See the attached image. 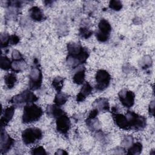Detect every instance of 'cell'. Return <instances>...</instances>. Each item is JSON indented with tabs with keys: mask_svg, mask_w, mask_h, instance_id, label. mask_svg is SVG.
I'll return each mask as SVG.
<instances>
[{
	"mask_svg": "<svg viewBox=\"0 0 155 155\" xmlns=\"http://www.w3.org/2000/svg\"><path fill=\"white\" fill-rule=\"evenodd\" d=\"M125 116L128 120L130 130L140 131L145 128L147 120L145 117L131 111H127Z\"/></svg>",
	"mask_w": 155,
	"mask_h": 155,
	"instance_id": "4",
	"label": "cell"
},
{
	"mask_svg": "<svg viewBox=\"0 0 155 155\" xmlns=\"http://www.w3.org/2000/svg\"><path fill=\"white\" fill-rule=\"evenodd\" d=\"M68 100V96L65 94V93H61V92H58L57 94L55 96L54 99V104L61 106L66 103V102Z\"/></svg>",
	"mask_w": 155,
	"mask_h": 155,
	"instance_id": "23",
	"label": "cell"
},
{
	"mask_svg": "<svg viewBox=\"0 0 155 155\" xmlns=\"http://www.w3.org/2000/svg\"><path fill=\"white\" fill-rule=\"evenodd\" d=\"M38 99V97L32 91L27 90L12 97L10 102L13 104L14 106L19 107L24 105H26L27 104H33Z\"/></svg>",
	"mask_w": 155,
	"mask_h": 155,
	"instance_id": "3",
	"label": "cell"
},
{
	"mask_svg": "<svg viewBox=\"0 0 155 155\" xmlns=\"http://www.w3.org/2000/svg\"><path fill=\"white\" fill-rule=\"evenodd\" d=\"M46 113L47 116L51 117H53L56 119L61 115L63 114L65 112L60 107V106L57 105L56 104L54 105H49L46 108Z\"/></svg>",
	"mask_w": 155,
	"mask_h": 155,
	"instance_id": "18",
	"label": "cell"
},
{
	"mask_svg": "<svg viewBox=\"0 0 155 155\" xmlns=\"http://www.w3.org/2000/svg\"><path fill=\"white\" fill-rule=\"evenodd\" d=\"M31 154H36V155H39V154L46 155V154H47L46 151L45 150L44 147L42 146H38L37 147L33 148L31 150Z\"/></svg>",
	"mask_w": 155,
	"mask_h": 155,
	"instance_id": "29",
	"label": "cell"
},
{
	"mask_svg": "<svg viewBox=\"0 0 155 155\" xmlns=\"http://www.w3.org/2000/svg\"><path fill=\"white\" fill-rule=\"evenodd\" d=\"M109 7L114 11H119L122 8V3L120 1L112 0L109 2Z\"/></svg>",
	"mask_w": 155,
	"mask_h": 155,
	"instance_id": "28",
	"label": "cell"
},
{
	"mask_svg": "<svg viewBox=\"0 0 155 155\" xmlns=\"http://www.w3.org/2000/svg\"><path fill=\"white\" fill-rule=\"evenodd\" d=\"M99 111L94 108L88 114L86 120V125L91 131H101V124L97 119V116Z\"/></svg>",
	"mask_w": 155,
	"mask_h": 155,
	"instance_id": "12",
	"label": "cell"
},
{
	"mask_svg": "<svg viewBox=\"0 0 155 155\" xmlns=\"http://www.w3.org/2000/svg\"><path fill=\"white\" fill-rule=\"evenodd\" d=\"M10 36L8 33H2L0 36V40H1V47L2 48H6L10 45Z\"/></svg>",
	"mask_w": 155,
	"mask_h": 155,
	"instance_id": "25",
	"label": "cell"
},
{
	"mask_svg": "<svg viewBox=\"0 0 155 155\" xmlns=\"http://www.w3.org/2000/svg\"><path fill=\"white\" fill-rule=\"evenodd\" d=\"M94 108L100 111H108L110 110V105L107 98L100 97L95 100L92 104Z\"/></svg>",
	"mask_w": 155,
	"mask_h": 155,
	"instance_id": "16",
	"label": "cell"
},
{
	"mask_svg": "<svg viewBox=\"0 0 155 155\" xmlns=\"http://www.w3.org/2000/svg\"><path fill=\"white\" fill-rule=\"evenodd\" d=\"M21 137L25 145H32L36 143L42 138V132L36 127L27 128L22 131Z\"/></svg>",
	"mask_w": 155,
	"mask_h": 155,
	"instance_id": "5",
	"label": "cell"
},
{
	"mask_svg": "<svg viewBox=\"0 0 155 155\" xmlns=\"http://www.w3.org/2000/svg\"><path fill=\"white\" fill-rule=\"evenodd\" d=\"M56 130L62 135L67 136L70 128L71 122L67 114L64 113L56 119Z\"/></svg>",
	"mask_w": 155,
	"mask_h": 155,
	"instance_id": "9",
	"label": "cell"
},
{
	"mask_svg": "<svg viewBox=\"0 0 155 155\" xmlns=\"http://www.w3.org/2000/svg\"><path fill=\"white\" fill-rule=\"evenodd\" d=\"M67 152L65 151V150H61L59 149L57 150V151L55 153V154H58V155H63V154H67Z\"/></svg>",
	"mask_w": 155,
	"mask_h": 155,
	"instance_id": "35",
	"label": "cell"
},
{
	"mask_svg": "<svg viewBox=\"0 0 155 155\" xmlns=\"http://www.w3.org/2000/svg\"><path fill=\"white\" fill-rule=\"evenodd\" d=\"M28 13L30 18L35 21L41 22L45 19V16L42 10L37 6H33L30 8Z\"/></svg>",
	"mask_w": 155,
	"mask_h": 155,
	"instance_id": "17",
	"label": "cell"
},
{
	"mask_svg": "<svg viewBox=\"0 0 155 155\" xmlns=\"http://www.w3.org/2000/svg\"><path fill=\"white\" fill-rule=\"evenodd\" d=\"M118 97L122 105L126 108H131L134 104L135 94L132 91L124 88L119 92Z\"/></svg>",
	"mask_w": 155,
	"mask_h": 155,
	"instance_id": "10",
	"label": "cell"
},
{
	"mask_svg": "<svg viewBox=\"0 0 155 155\" xmlns=\"http://www.w3.org/2000/svg\"><path fill=\"white\" fill-rule=\"evenodd\" d=\"M27 67V64L24 59L13 61L12 64V70L15 73H19L24 70Z\"/></svg>",
	"mask_w": 155,
	"mask_h": 155,
	"instance_id": "20",
	"label": "cell"
},
{
	"mask_svg": "<svg viewBox=\"0 0 155 155\" xmlns=\"http://www.w3.org/2000/svg\"><path fill=\"white\" fill-rule=\"evenodd\" d=\"M12 58L13 61H18L24 59L22 54L17 50H13L12 53Z\"/></svg>",
	"mask_w": 155,
	"mask_h": 155,
	"instance_id": "32",
	"label": "cell"
},
{
	"mask_svg": "<svg viewBox=\"0 0 155 155\" xmlns=\"http://www.w3.org/2000/svg\"><path fill=\"white\" fill-rule=\"evenodd\" d=\"M85 77V69L84 67H81L78 71L75 73L73 77V81L77 85H82L84 84Z\"/></svg>",
	"mask_w": 155,
	"mask_h": 155,
	"instance_id": "19",
	"label": "cell"
},
{
	"mask_svg": "<svg viewBox=\"0 0 155 155\" xmlns=\"http://www.w3.org/2000/svg\"><path fill=\"white\" fill-rule=\"evenodd\" d=\"M64 79L63 78L57 76L53 79L51 85L57 92H61L64 85Z\"/></svg>",
	"mask_w": 155,
	"mask_h": 155,
	"instance_id": "24",
	"label": "cell"
},
{
	"mask_svg": "<svg viewBox=\"0 0 155 155\" xmlns=\"http://www.w3.org/2000/svg\"><path fill=\"white\" fill-rule=\"evenodd\" d=\"M93 31L87 27H82L79 30V36L83 39H88L93 35Z\"/></svg>",
	"mask_w": 155,
	"mask_h": 155,
	"instance_id": "27",
	"label": "cell"
},
{
	"mask_svg": "<svg viewBox=\"0 0 155 155\" xmlns=\"http://www.w3.org/2000/svg\"><path fill=\"white\" fill-rule=\"evenodd\" d=\"M17 82V78L16 75L13 73H8L4 76V82L7 87L9 89L13 88Z\"/></svg>",
	"mask_w": 155,
	"mask_h": 155,
	"instance_id": "21",
	"label": "cell"
},
{
	"mask_svg": "<svg viewBox=\"0 0 155 155\" xmlns=\"http://www.w3.org/2000/svg\"><path fill=\"white\" fill-rule=\"evenodd\" d=\"M142 150V145L140 142H137L134 143H133L128 148V152L127 153L128 154H133L137 155L141 153Z\"/></svg>",
	"mask_w": 155,
	"mask_h": 155,
	"instance_id": "22",
	"label": "cell"
},
{
	"mask_svg": "<svg viewBox=\"0 0 155 155\" xmlns=\"http://www.w3.org/2000/svg\"><path fill=\"white\" fill-rule=\"evenodd\" d=\"M36 65V64H35ZM42 82V74L41 69L38 65L33 67L29 73V88L30 90L35 91L39 90Z\"/></svg>",
	"mask_w": 155,
	"mask_h": 155,
	"instance_id": "6",
	"label": "cell"
},
{
	"mask_svg": "<svg viewBox=\"0 0 155 155\" xmlns=\"http://www.w3.org/2000/svg\"><path fill=\"white\" fill-rule=\"evenodd\" d=\"M15 113V106H10L7 107L1 116V128L5 127L9 122L12 119Z\"/></svg>",
	"mask_w": 155,
	"mask_h": 155,
	"instance_id": "14",
	"label": "cell"
},
{
	"mask_svg": "<svg viewBox=\"0 0 155 155\" xmlns=\"http://www.w3.org/2000/svg\"><path fill=\"white\" fill-rule=\"evenodd\" d=\"M12 62L10 61V59L4 56H2L1 58V68L4 70H8L12 68Z\"/></svg>",
	"mask_w": 155,
	"mask_h": 155,
	"instance_id": "26",
	"label": "cell"
},
{
	"mask_svg": "<svg viewBox=\"0 0 155 155\" xmlns=\"http://www.w3.org/2000/svg\"><path fill=\"white\" fill-rule=\"evenodd\" d=\"M96 85L95 86L96 90L99 91L105 90L109 85L111 76L109 73L105 70H99L96 74Z\"/></svg>",
	"mask_w": 155,
	"mask_h": 155,
	"instance_id": "8",
	"label": "cell"
},
{
	"mask_svg": "<svg viewBox=\"0 0 155 155\" xmlns=\"http://www.w3.org/2000/svg\"><path fill=\"white\" fill-rule=\"evenodd\" d=\"M113 119L117 127L124 130H130V125L126 116L119 111L112 113Z\"/></svg>",
	"mask_w": 155,
	"mask_h": 155,
	"instance_id": "13",
	"label": "cell"
},
{
	"mask_svg": "<svg viewBox=\"0 0 155 155\" xmlns=\"http://www.w3.org/2000/svg\"><path fill=\"white\" fill-rule=\"evenodd\" d=\"M43 114L41 107L33 104H27L24 106L22 120L24 124H31L37 122L40 119Z\"/></svg>",
	"mask_w": 155,
	"mask_h": 155,
	"instance_id": "2",
	"label": "cell"
},
{
	"mask_svg": "<svg viewBox=\"0 0 155 155\" xmlns=\"http://www.w3.org/2000/svg\"><path fill=\"white\" fill-rule=\"evenodd\" d=\"M67 62L71 68H77L86 62L90 54L87 48L82 47L81 44L71 42L67 44Z\"/></svg>",
	"mask_w": 155,
	"mask_h": 155,
	"instance_id": "1",
	"label": "cell"
},
{
	"mask_svg": "<svg viewBox=\"0 0 155 155\" xmlns=\"http://www.w3.org/2000/svg\"><path fill=\"white\" fill-rule=\"evenodd\" d=\"M154 101H153L150 102V104L149 105V108H148V113L151 116H154Z\"/></svg>",
	"mask_w": 155,
	"mask_h": 155,
	"instance_id": "34",
	"label": "cell"
},
{
	"mask_svg": "<svg viewBox=\"0 0 155 155\" xmlns=\"http://www.w3.org/2000/svg\"><path fill=\"white\" fill-rule=\"evenodd\" d=\"M98 30L96 32V37L101 42H107L110 38L111 31V26L109 22L105 19H101L98 24Z\"/></svg>",
	"mask_w": 155,
	"mask_h": 155,
	"instance_id": "7",
	"label": "cell"
},
{
	"mask_svg": "<svg viewBox=\"0 0 155 155\" xmlns=\"http://www.w3.org/2000/svg\"><path fill=\"white\" fill-rule=\"evenodd\" d=\"M15 140L10 136L1 128V140H0V152L1 154L7 153L14 145Z\"/></svg>",
	"mask_w": 155,
	"mask_h": 155,
	"instance_id": "11",
	"label": "cell"
},
{
	"mask_svg": "<svg viewBox=\"0 0 155 155\" xmlns=\"http://www.w3.org/2000/svg\"><path fill=\"white\" fill-rule=\"evenodd\" d=\"M19 42V38L17 35H13L10 36V45H16Z\"/></svg>",
	"mask_w": 155,
	"mask_h": 155,
	"instance_id": "33",
	"label": "cell"
},
{
	"mask_svg": "<svg viewBox=\"0 0 155 155\" xmlns=\"http://www.w3.org/2000/svg\"><path fill=\"white\" fill-rule=\"evenodd\" d=\"M133 143V138L131 136H126L124 140H122L121 144L123 145L124 147L126 148H129L132 144Z\"/></svg>",
	"mask_w": 155,
	"mask_h": 155,
	"instance_id": "30",
	"label": "cell"
},
{
	"mask_svg": "<svg viewBox=\"0 0 155 155\" xmlns=\"http://www.w3.org/2000/svg\"><path fill=\"white\" fill-rule=\"evenodd\" d=\"M93 87L89 84V82H86L83 84L82 87L76 96V101L78 102H83L86 99V97L91 93Z\"/></svg>",
	"mask_w": 155,
	"mask_h": 155,
	"instance_id": "15",
	"label": "cell"
},
{
	"mask_svg": "<svg viewBox=\"0 0 155 155\" xmlns=\"http://www.w3.org/2000/svg\"><path fill=\"white\" fill-rule=\"evenodd\" d=\"M142 67L143 68H147L150 67L152 64V60L151 57H150L149 56H145L142 59Z\"/></svg>",
	"mask_w": 155,
	"mask_h": 155,
	"instance_id": "31",
	"label": "cell"
}]
</instances>
